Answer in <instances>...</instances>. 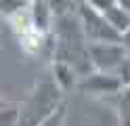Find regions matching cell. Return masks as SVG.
Returning a JSON list of instances; mask_svg holds the SVG:
<instances>
[{
	"mask_svg": "<svg viewBox=\"0 0 130 126\" xmlns=\"http://www.w3.org/2000/svg\"><path fill=\"white\" fill-rule=\"evenodd\" d=\"M76 15L80 21V27L86 42H109V40H120V34L107 23V19L96 13L94 8H90L86 2L80 0L76 6Z\"/></svg>",
	"mask_w": 130,
	"mask_h": 126,
	"instance_id": "cell-2",
	"label": "cell"
},
{
	"mask_svg": "<svg viewBox=\"0 0 130 126\" xmlns=\"http://www.w3.org/2000/svg\"><path fill=\"white\" fill-rule=\"evenodd\" d=\"M118 2L122 4V8H126V11L130 13V0H118Z\"/></svg>",
	"mask_w": 130,
	"mask_h": 126,
	"instance_id": "cell-14",
	"label": "cell"
},
{
	"mask_svg": "<svg viewBox=\"0 0 130 126\" xmlns=\"http://www.w3.org/2000/svg\"><path fill=\"white\" fill-rule=\"evenodd\" d=\"M53 72H55V84L59 86L61 90H67V88H74L76 82H78V72L74 69L71 65H67L65 61H57L55 59V65H53Z\"/></svg>",
	"mask_w": 130,
	"mask_h": 126,
	"instance_id": "cell-6",
	"label": "cell"
},
{
	"mask_svg": "<svg viewBox=\"0 0 130 126\" xmlns=\"http://www.w3.org/2000/svg\"><path fill=\"white\" fill-rule=\"evenodd\" d=\"M76 2H80V0H76Z\"/></svg>",
	"mask_w": 130,
	"mask_h": 126,
	"instance_id": "cell-15",
	"label": "cell"
},
{
	"mask_svg": "<svg viewBox=\"0 0 130 126\" xmlns=\"http://www.w3.org/2000/svg\"><path fill=\"white\" fill-rule=\"evenodd\" d=\"M48 6H51V13L53 17H59V15H67V13H74L78 2L76 0H46Z\"/></svg>",
	"mask_w": 130,
	"mask_h": 126,
	"instance_id": "cell-9",
	"label": "cell"
},
{
	"mask_svg": "<svg viewBox=\"0 0 130 126\" xmlns=\"http://www.w3.org/2000/svg\"><path fill=\"white\" fill-rule=\"evenodd\" d=\"M120 42H122V44L126 46V50L130 53V27H128V30H126V32H124V34L120 36Z\"/></svg>",
	"mask_w": 130,
	"mask_h": 126,
	"instance_id": "cell-13",
	"label": "cell"
},
{
	"mask_svg": "<svg viewBox=\"0 0 130 126\" xmlns=\"http://www.w3.org/2000/svg\"><path fill=\"white\" fill-rule=\"evenodd\" d=\"M61 97L63 90L53 80L36 86L31 97L25 101V105L19 107V126H38L63 103Z\"/></svg>",
	"mask_w": 130,
	"mask_h": 126,
	"instance_id": "cell-1",
	"label": "cell"
},
{
	"mask_svg": "<svg viewBox=\"0 0 130 126\" xmlns=\"http://www.w3.org/2000/svg\"><path fill=\"white\" fill-rule=\"evenodd\" d=\"M0 126H19V107H0Z\"/></svg>",
	"mask_w": 130,
	"mask_h": 126,
	"instance_id": "cell-11",
	"label": "cell"
},
{
	"mask_svg": "<svg viewBox=\"0 0 130 126\" xmlns=\"http://www.w3.org/2000/svg\"><path fill=\"white\" fill-rule=\"evenodd\" d=\"M116 74H118V78L122 82V86H130V53L124 57V61L120 63Z\"/></svg>",
	"mask_w": 130,
	"mask_h": 126,
	"instance_id": "cell-12",
	"label": "cell"
},
{
	"mask_svg": "<svg viewBox=\"0 0 130 126\" xmlns=\"http://www.w3.org/2000/svg\"><path fill=\"white\" fill-rule=\"evenodd\" d=\"M122 82L118 78V74H109V72H99L92 69L84 76H80L76 82V88L86 92V95H96V97H105V95H116L120 90Z\"/></svg>",
	"mask_w": 130,
	"mask_h": 126,
	"instance_id": "cell-4",
	"label": "cell"
},
{
	"mask_svg": "<svg viewBox=\"0 0 130 126\" xmlns=\"http://www.w3.org/2000/svg\"><path fill=\"white\" fill-rule=\"evenodd\" d=\"M27 6H29V0H0V15H4L9 19Z\"/></svg>",
	"mask_w": 130,
	"mask_h": 126,
	"instance_id": "cell-8",
	"label": "cell"
},
{
	"mask_svg": "<svg viewBox=\"0 0 130 126\" xmlns=\"http://www.w3.org/2000/svg\"><path fill=\"white\" fill-rule=\"evenodd\" d=\"M65 116H67V109H65V101L55 109V111L46 118V120H42L38 126H65Z\"/></svg>",
	"mask_w": 130,
	"mask_h": 126,
	"instance_id": "cell-10",
	"label": "cell"
},
{
	"mask_svg": "<svg viewBox=\"0 0 130 126\" xmlns=\"http://www.w3.org/2000/svg\"><path fill=\"white\" fill-rule=\"evenodd\" d=\"M82 2H86L96 13H101L120 36L130 27V13L126 8H122V4L118 0H82Z\"/></svg>",
	"mask_w": 130,
	"mask_h": 126,
	"instance_id": "cell-5",
	"label": "cell"
},
{
	"mask_svg": "<svg viewBox=\"0 0 130 126\" xmlns=\"http://www.w3.org/2000/svg\"><path fill=\"white\" fill-rule=\"evenodd\" d=\"M86 55L90 61L92 69L99 72H109L116 74L120 63L128 55L126 46L120 40H109V42H88L86 44Z\"/></svg>",
	"mask_w": 130,
	"mask_h": 126,
	"instance_id": "cell-3",
	"label": "cell"
},
{
	"mask_svg": "<svg viewBox=\"0 0 130 126\" xmlns=\"http://www.w3.org/2000/svg\"><path fill=\"white\" fill-rule=\"evenodd\" d=\"M116 111L120 126H130V86H120L116 92Z\"/></svg>",
	"mask_w": 130,
	"mask_h": 126,
	"instance_id": "cell-7",
	"label": "cell"
}]
</instances>
